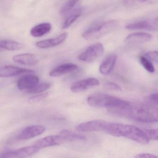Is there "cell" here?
I'll return each instance as SVG.
<instances>
[{
	"mask_svg": "<svg viewBox=\"0 0 158 158\" xmlns=\"http://www.w3.org/2000/svg\"><path fill=\"white\" fill-rule=\"evenodd\" d=\"M104 132L116 137H123L142 144H147L149 139L142 129L130 125L109 123Z\"/></svg>",
	"mask_w": 158,
	"mask_h": 158,
	"instance_id": "obj_2",
	"label": "cell"
},
{
	"mask_svg": "<svg viewBox=\"0 0 158 158\" xmlns=\"http://www.w3.org/2000/svg\"><path fill=\"white\" fill-rule=\"evenodd\" d=\"M139 2H144L147 1L148 0H138Z\"/></svg>",
	"mask_w": 158,
	"mask_h": 158,
	"instance_id": "obj_33",
	"label": "cell"
},
{
	"mask_svg": "<svg viewBox=\"0 0 158 158\" xmlns=\"http://www.w3.org/2000/svg\"><path fill=\"white\" fill-rule=\"evenodd\" d=\"M51 84L48 83H41L38 84L31 89L27 90L28 93L31 94H39L48 89L50 88Z\"/></svg>",
	"mask_w": 158,
	"mask_h": 158,
	"instance_id": "obj_24",
	"label": "cell"
},
{
	"mask_svg": "<svg viewBox=\"0 0 158 158\" xmlns=\"http://www.w3.org/2000/svg\"><path fill=\"white\" fill-rule=\"evenodd\" d=\"M65 141V139L60 135H58L48 136L38 140L34 145L40 150L48 147L58 146Z\"/></svg>",
	"mask_w": 158,
	"mask_h": 158,
	"instance_id": "obj_8",
	"label": "cell"
},
{
	"mask_svg": "<svg viewBox=\"0 0 158 158\" xmlns=\"http://www.w3.org/2000/svg\"><path fill=\"white\" fill-rule=\"evenodd\" d=\"M39 149L34 145L23 147L15 150H8L2 153L0 158H24L32 156L36 153Z\"/></svg>",
	"mask_w": 158,
	"mask_h": 158,
	"instance_id": "obj_6",
	"label": "cell"
},
{
	"mask_svg": "<svg viewBox=\"0 0 158 158\" xmlns=\"http://www.w3.org/2000/svg\"><path fill=\"white\" fill-rule=\"evenodd\" d=\"M83 11V9L82 7L76 8L71 11L63 24V29H66L70 27L76 21L77 19L81 16Z\"/></svg>",
	"mask_w": 158,
	"mask_h": 158,
	"instance_id": "obj_19",
	"label": "cell"
},
{
	"mask_svg": "<svg viewBox=\"0 0 158 158\" xmlns=\"http://www.w3.org/2000/svg\"><path fill=\"white\" fill-rule=\"evenodd\" d=\"M149 99L151 101L158 104V94H154L151 95L149 97Z\"/></svg>",
	"mask_w": 158,
	"mask_h": 158,
	"instance_id": "obj_31",
	"label": "cell"
},
{
	"mask_svg": "<svg viewBox=\"0 0 158 158\" xmlns=\"http://www.w3.org/2000/svg\"><path fill=\"white\" fill-rule=\"evenodd\" d=\"M99 85V81L96 78L90 77L86 78L73 83L71 86V90L74 93L81 92L86 90L93 87Z\"/></svg>",
	"mask_w": 158,
	"mask_h": 158,
	"instance_id": "obj_10",
	"label": "cell"
},
{
	"mask_svg": "<svg viewBox=\"0 0 158 158\" xmlns=\"http://www.w3.org/2000/svg\"><path fill=\"white\" fill-rule=\"evenodd\" d=\"M14 61L25 65H35L38 62L35 55L31 53L18 54L13 57Z\"/></svg>",
	"mask_w": 158,
	"mask_h": 158,
	"instance_id": "obj_16",
	"label": "cell"
},
{
	"mask_svg": "<svg viewBox=\"0 0 158 158\" xmlns=\"http://www.w3.org/2000/svg\"><path fill=\"white\" fill-rule=\"evenodd\" d=\"M79 0H68L61 8L60 13L63 16L70 13Z\"/></svg>",
	"mask_w": 158,
	"mask_h": 158,
	"instance_id": "obj_22",
	"label": "cell"
},
{
	"mask_svg": "<svg viewBox=\"0 0 158 158\" xmlns=\"http://www.w3.org/2000/svg\"><path fill=\"white\" fill-rule=\"evenodd\" d=\"M145 56L152 62L158 63V51H152L147 52L145 54Z\"/></svg>",
	"mask_w": 158,
	"mask_h": 158,
	"instance_id": "obj_27",
	"label": "cell"
},
{
	"mask_svg": "<svg viewBox=\"0 0 158 158\" xmlns=\"http://www.w3.org/2000/svg\"><path fill=\"white\" fill-rule=\"evenodd\" d=\"M87 101L91 107L107 108L110 110L119 106L124 101L108 94L97 93L89 96Z\"/></svg>",
	"mask_w": 158,
	"mask_h": 158,
	"instance_id": "obj_3",
	"label": "cell"
},
{
	"mask_svg": "<svg viewBox=\"0 0 158 158\" xmlns=\"http://www.w3.org/2000/svg\"><path fill=\"white\" fill-rule=\"evenodd\" d=\"M142 130L149 140H158V129H143Z\"/></svg>",
	"mask_w": 158,
	"mask_h": 158,
	"instance_id": "obj_26",
	"label": "cell"
},
{
	"mask_svg": "<svg viewBox=\"0 0 158 158\" xmlns=\"http://www.w3.org/2000/svg\"><path fill=\"white\" fill-rule=\"evenodd\" d=\"M34 72L33 70L21 68L13 65H7L0 69V77H10L23 73H29Z\"/></svg>",
	"mask_w": 158,
	"mask_h": 158,
	"instance_id": "obj_12",
	"label": "cell"
},
{
	"mask_svg": "<svg viewBox=\"0 0 158 158\" xmlns=\"http://www.w3.org/2000/svg\"><path fill=\"white\" fill-rule=\"evenodd\" d=\"M116 21L114 20L101 22L95 24L85 30L82 36L87 40L96 39L112 31L116 26Z\"/></svg>",
	"mask_w": 158,
	"mask_h": 158,
	"instance_id": "obj_4",
	"label": "cell"
},
{
	"mask_svg": "<svg viewBox=\"0 0 158 158\" xmlns=\"http://www.w3.org/2000/svg\"><path fill=\"white\" fill-rule=\"evenodd\" d=\"M39 78L36 75H27L21 77L17 82V87L20 90L31 89L39 84Z\"/></svg>",
	"mask_w": 158,
	"mask_h": 158,
	"instance_id": "obj_11",
	"label": "cell"
},
{
	"mask_svg": "<svg viewBox=\"0 0 158 158\" xmlns=\"http://www.w3.org/2000/svg\"><path fill=\"white\" fill-rule=\"evenodd\" d=\"M135 0H123V3L127 7H131L134 5Z\"/></svg>",
	"mask_w": 158,
	"mask_h": 158,
	"instance_id": "obj_32",
	"label": "cell"
},
{
	"mask_svg": "<svg viewBox=\"0 0 158 158\" xmlns=\"http://www.w3.org/2000/svg\"><path fill=\"white\" fill-rule=\"evenodd\" d=\"M47 96V94H41V95H36L33 96L29 98V101L30 102H37L40 101L41 99L45 98Z\"/></svg>",
	"mask_w": 158,
	"mask_h": 158,
	"instance_id": "obj_28",
	"label": "cell"
},
{
	"mask_svg": "<svg viewBox=\"0 0 158 158\" xmlns=\"http://www.w3.org/2000/svg\"><path fill=\"white\" fill-rule=\"evenodd\" d=\"M68 34L64 33L57 37L50 39L45 40L36 43L37 48L40 49H48L53 48L62 44L67 38Z\"/></svg>",
	"mask_w": 158,
	"mask_h": 158,
	"instance_id": "obj_13",
	"label": "cell"
},
{
	"mask_svg": "<svg viewBox=\"0 0 158 158\" xmlns=\"http://www.w3.org/2000/svg\"><path fill=\"white\" fill-rule=\"evenodd\" d=\"M60 135L63 137L65 141L74 140H85L86 137L84 135H79L68 129H63L60 132Z\"/></svg>",
	"mask_w": 158,
	"mask_h": 158,
	"instance_id": "obj_21",
	"label": "cell"
},
{
	"mask_svg": "<svg viewBox=\"0 0 158 158\" xmlns=\"http://www.w3.org/2000/svg\"><path fill=\"white\" fill-rule=\"evenodd\" d=\"M51 28V25L49 23H42L33 27L30 34L34 37H40L49 33Z\"/></svg>",
	"mask_w": 158,
	"mask_h": 158,
	"instance_id": "obj_18",
	"label": "cell"
},
{
	"mask_svg": "<svg viewBox=\"0 0 158 158\" xmlns=\"http://www.w3.org/2000/svg\"><path fill=\"white\" fill-rule=\"evenodd\" d=\"M139 61L142 66L148 72L153 73L155 72V68L152 64V62L145 56H141L139 58Z\"/></svg>",
	"mask_w": 158,
	"mask_h": 158,
	"instance_id": "obj_25",
	"label": "cell"
},
{
	"mask_svg": "<svg viewBox=\"0 0 158 158\" xmlns=\"http://www.w3.org/2000/svg\"><path fill=\"white\" fill-rule=\"evenodd\" d=\"M104 47L101 43H97L89 47L78 56L79 60L85 62H93L104 52Z\"/></svg>",
	"mask_w": 158,
	"mask_h": 158,
	"instance_id": "obj_5",
	"label": "cell"
},
{
	"mask_svg": "<svg viewBox=\"0 0 158 158\" xmlns=\"http://www.w3.org/2000/svg\"><path fill=\"white\" fill-rule=\"evenodd\" d=\"M117 60L114 54L110 55L103 61L99 67V72L103 75L109 74L113 70Z\"/></svg>",
	"mask_w": 158,
	"mask_h": 158,
	"instance_id": "obj_17",
	"label": "cell"
},
{
	"mask_svg": "<svg viewBox=\"0 0 158 158\" xmlns=\"http://www.w3.org/2000/svg\"><path fill=\"white\" fill-rule=\"evenodd\" d=\"M46 130L43 126H31L24 129L17 136V139L20 140L30 139L43 134Z\"/></svg>",
	"mask_w": 158,
	"mask_h": 158,
	"instance_id": "obj_9",
	"label": "cell"
},
{
	"mask_svg": "<svg viewBox=\"0 0 158 158\" xmlns=\"http://www.w3.org/2000/svg\"><path fill=\"white\" fill-rule=\"evenodd\" d=\"M23 45L17 41L11 40H2L0 42L1 49L8 51H18L22 49Z\"/></svg>",
	"mask_w": 158,
	"mask_h": 158,
	"instance_id": "obj_20",
	"label": "cell"
},
{
	"mask_svg": "<svg viewBox=\"0 0 158 158\" xmlns=\"http://www.w3.org/2000/svg\"><path fill=\"white\" fill-rule=\"evenodd\" d=\"M143 30L158 31V17L149 21H143Z\"/></svg>",
	"mask_w": 158,
	"mask_h": 158,
	"instance_id": "obj_23",
	"label": "cell"
},
{
	"mask_svg": "<svg viewBox=\"0 0 158 158\" xmlns=\"http://www.w3.org/2000/svg\"><path fill=\"white\" fill-rule=\"evenodd\" d=\"M106 87L110 89L115 90H121V87L114 83H109L106 84Z\"/></svg>",
	"mask_w": 158,
	"mask_h": 158,
	"instance_id": "obj_29",
	"label": "cell"
},
{
	"mask_svg": "<svg viewBox=\"0 0 158 158\" xmlns=\"http://www.w3.org/2000/svg\"><path fill=\"white\" fill-rule=\"evenodd\" d=\"M135 158H158V156L154 155V154H151L149 153H141L137 154L136 156H135Z\"/></svg>",
	"mask_w": 158,
	"mask_h": 158,
	"instance_id": "obj_30",
	"label": "cell"
},
{
	"mask_svg": "<svg viewBox=\"0 0 158 158\" xmlns=\"http://www.w3.org/2000/svg\"><path fill=\"white\" fill-rule=\"evenodd\" d=\"M109 123L101 120H92L77 124L76 129L78 132L105 131Z\"/></svg>",
	"mask_w": 158,
	"mask_h": 158,
	"instance_id": "obj_7",
	"label": "cell"
},
{
	"mask_svg": "<svg viewBox=\"0 0 158 158\" xmlns=\"http://www.w3.org/2000/svg\"><path fill=\"white\" fill-rule=\"evenodd\" d=\"M78 68L76 64L73 63H65L57 66L50 73L49 75L52 77H58L67 74L75 71Z\"/></svg>",
	"mask_w": 158,
	"mask_h": 158,
	"instance_id": "obj_15",
	"label": "cell"
},
{
	"mask_svg": "<svg viewBox=\"0 0 158 158\" xmlns=\"http://www.w3.org/2000/svg\"><path fill=\"white\" fill-rule=\"evenodd\" d=\"M152 36L149 34L142 32H137L128 35L125 39V42L129 45H136L150 41Z\"/></svg>",
	"mask_w": 158,
	"mask_h": 158,
	"instance_id": "obj_14",
	"label": "cell"
},
{
	"mask_svg": "<svg viewBox=\"0 0 158 158\" xmlns=\"http://www.w3.org/2000/svg\"><path fill=\"white\" fill-rule=\"evenodd\" d=\"M110 113L141 123L158 122V108L148 104L131 103L126 101L112 110Z\"/></svg>",
	"mask_w": 158,
	"mask_h": 158,
	"instance_id": "obj_1",
	"label": "cell"
}]
</instances>
